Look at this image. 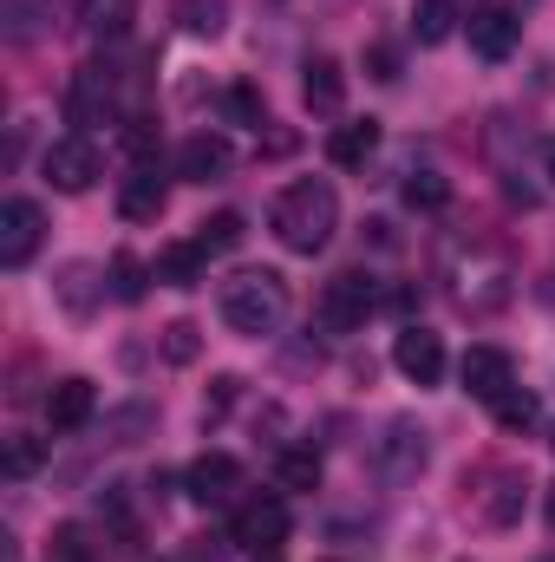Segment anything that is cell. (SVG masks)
Here are the masks:
<instances>
[{
	"label": "cell",
	"mask_w": 555,
	"mask_h": 562,
	"mask_svg": "<svg viewBox=\"0 0 555 562\" xmlns=\"http://www.w3.org/2000/svg\"><path fill=\"white\" fill-rule=\"evenodd\" d=\"M438 276L451 281V301L464 314H497L510 307L517 294V262L497 236H477V229H457L438 243Z\"/></svg>",
	"instance_id": "obj_1"
},
{
	"label": "cell",
	"mask_w": 555,
	"mask_h": 562,
	"mask_svg": "<svg viewBox=\"0 0 555 562\" xmlns=\"http://www.w3.org/2000/svg\"><path fill=\"white\" fill-rule=\"evenodd\" d=\"M269 229H275V243L287 256H320V249L333 243V229H340V196H333V183H327V177L287 183L275 196V210H269Z\"/></svg>",
	"instance_id": "obj_2"
},
{
	"label": "cell",
	"mask_w": 555,
	"mask_h": 562,
	"mask_svg": "<svg viewBox=\"0 0 555 562\" xmlns=\"http://www.w3.org/2000/svg\"><path fill=\"white\" fill-rule=\"evenodd\" d=\"M216 307H223L229 334H242V340H269L281 321H287V281H281L275 269H236V276L223 281Z\"/></svg>",
	"instance_id": "obj_3"
},
{
	"label": "cell",
	"mask_w": 555,
	"mask_h": 562,
	"mask_svg": "<svg viewBox=\"0 0 555 562\" xmlns=\"http://www.w3.org/2000/svg\"><path fill=\"white\" fill-rule=\"evenodd\" d=\"M66 119L79 125V132H92V125H125L132 112H125V99H118V79H112V66H79L72 72V86H66Z\"/></svg>",
	"instance_id": "obj_4"
},
{
	"label": "cell",
	"mask_w": 555,
	"mask_h": 562,
	"mask_svg": "<svg viewBox=\"0 0 555 562\" xmlns=\"http://www.w3.org/2000/svg\"><path fill=\"white\" fill-rule=\"evenodd\" d=\"M373 307H380V281L366 276V269H347V276H333L327 288H320L314 321H320L327 334H360Z\"/></svg>",
	"instance_id": "obj_5"
},
{
	"label": "cell",
	"mask_w": 555,
	"mask_h": 562,
	"mask_svg": "<svg viewBox=\"0 0 555 562\" xmlns=\"http://www.w3.org/2000/svg\"><path fill=\"white\" fill-rule=\"evenodd\" d=\"M46 183L53 190H66V196H86L92 183H99V144L86 138V132H72V138H59V144H46Z\"/></svg>",
	"instance_id": "obj_6"
},
{
	"label": "cell",
	"mask_w": 555,
	"mask_h": 562,
	"mask_svg": "<svg viewBox=\"0 0 555 562\" xmlns=\"http://www.w3.org/2000/svg\"><path fill=\"white\" fill-rule=\"evenodd\" d=\"M39 236H46L39 203L33 196H7L0 203V269H26L33 249H39Z\"/></svg>",
	"instance_id": "obj_7"
},
{
	"label": "cell",
	"mask_w": 555,
	"mask_h": 562,
	"mask_svg": "<svg viewBox=\"0 0 555 562\" xmlns=\"http://www.w3.org/2000/svg\"><path fill=\"white\" fill-rule=\"evenodd\" d=\"M424 458H431V445H424V431H418L412 419H393L386 438L373 445V464H380L386 484H412L418 471H424Z\"/></svg>",
	"instance_id": "obj_8"
},
{
	"label": "cell",
	"mask_w": 555,
	"mask_h": 562,
	"mask_svg": "<svg viewBox=\"0 0 555 562\" xmlns=\"http://www.w3.org/2000/svg\"><path fill=\"white\" fill-rule=\"evenodd\" d=\"M464 33H471V53L497 66V59H510V53H517V40H523V20H517V7L490 0V7H471Z\"/></svg>",
	"instance_id": "obj_9"
},
{
	"label": "cell",
	"mask_w": 555,
	"mask_h": 562,
	"mask_svg": "<svg viewBox=\"0 0 555 562\" xmlns=\"http://www.w3.org/2000/svg\"><path fill=\"white\" fill-rule=\"evenodd\" d=\"M183 491H190L203 510H216V504H236V491H242V464H236L229 451H203V458L183 471Z\"/></svg>",
	"instance_id": "obj_10"
},
{
	"label": "cell",
	"mask_w": 555,
	"mask_h": 562,
	"mask_svg": "<svg viewBox=\"0 0 555 562\" xmlns=\"http://www.w3.org/2000/svg\"><path fill=\"white\" fill-rule=\"evenodd\" d=\"M457 380H464V393H471V400L497 406V400L517 386V367H510V353H503V347H471V353H464V367H457Z\"/></svg>",
	"instance_id": "obj_11"
},
{
	"label": "cell",
	"mask_w": 555,
	"mask_h": 562,
	"mask_svg": "<svg viewBox=\"0 0 555 562\" xmlns=\"http://www.w3.org/2000/svg\"><path fill=\"white\" fill-rule=\"evenodd\" d=\"M229 537H236L242 550H275L281 537H287V504H281V497H249V504H236Z\"/></svg>",
	"instance_id": "obj_12"
},
{
	"label": "cell",
	"mask_w": 555,
	"mask_h": 562,
	"mask_svg": "<svg viewBox=\"0 0 555 562\" xmlns=\"http://www.w3.org/2000/svg\"><path fill=\"white\" fill-rule=\"evenodd\" d=\"M393 367H399L412 386H438V380H444V340H438L431 327H406V334L393 340Z\"/></svg>",
	"instance_id": "obj_13"
},
{
	"label": "cell",
	"mask_w": 555,
	"mask_h": 562,
	"mask_svg": "<svg viewBox=\"0 0 555 562\" xmlns=\"http://www.w3.org/2000/svg\"><path fill=\"white\" fill-rule=\"evenodd\" d=\"M229 164H236V144L216 138V132H196V138L177 144V177L183 183H216V177H229Z\"/></svg>",
	"instance_id": "obj_14"
},
{
	"label": "cell",
	"mask_w": 555,
	"mask_h": 562,
	"mask_svg": "<svg viewBox=\"0 0 555 562\" xmlns=\"http://www.w3.org/2000/svg\"><path fill=\"white\" fill-rule=\"evenodd\" d=\"M163 203H170V190H163L157 164H132V177L118 183V216H125V223H157Z\"/></svg>",
	"instance_id": "obj_15"
},
{
	"label": "cell",
	"mask_w": 555,
	"mask_h": 562,
	"mask_svg": "<svg viewBox=\"0 0 555 562\" xmlns=\"http://www.w3.org/2000/svg\"><path fill=\"white\" fill-rule=\"evenodd\" d=\"M92 413H99V386H92V380H79V373H72V380H59V386L46 393V425H53V431H79Z\"/></svg>",
	"instance_id": "obj_16"
},
{
	"label": "cell",
	"mask_w": 555,
	"mask_h": 562,
	"mask_svg": "<svg viewBox=\"0 0 555 562\" xmlns=\"http://www.w3.org/2000/svg\"><path fill=\"white\" fill-rule=\"evenodd\" d=\"M301 99H307V112H340V99H347V72H340V59L314 53V59H307V79H301Z\"/></svg>",
	"instance_id": "obj_17"
},
{
	"label": "cell",
	"mask_w": 555,
	"mask_h": 562,
	"mask_svg": "<svg viewBox=\"0 0 555 562\" xmlns=\"http://www.w3.org/2000/svg\"><path fill=\"white\" fill-rule=\"evenodd\" d=\"M484 484H490V491L477 497V510H484V524H517V517H523V491H530V484H523L517 471H490Z\"/></svg>",
	"instance_id": "obj_18"
},
{
	"label": "cell",
	"mask_w": 555,
	"mask_h": 562,
	"mask_svg": "<svg viewBox=\"0 0 555 562\" xmlns=\"http://www.w3.org/2000/svg\"><path fill=\"white\" fill-rule=\"evenodd\" d=\"M380 150V125L373 119H353V125H333V138H327V157L340 164V170H360L366 157Z\"/></svg>",
	"instance_id": "obj_19"
},
{
	"label": "cell",
	"mask_w": 555,
	"mask_h": 562,
	"mask_svg": "<svg viewBox=\"0 0 555 562\" xmlns=\"http://www.w3.org/2000/svg\"><path fill=\"white\" fill-rule=\"evenodd\" d=\"M457 20H471V13H464V0H418V7H412L418 46H438V40H451V26H457Z\"/></svg>",
	"instance_id": "obj_20"
},
{
	"label": "cell",
	"mask_w": 555,
	"mask_h": 562,
	"mask_svg": "<svg viewBox=\"0 0 555 562\" xmlns=\"http://www.w3.org/2000/svg\"><path fill=\"white\" fill-rule=\"evenodd\" d=\"M203 276H209V256H203L196 243H170V249L157 256V281H170V288H196Z\"/></svg>",
	"instance_id": "obj_21"
},
{
	"label": "cell",
	"mask_w": 555,
	"mask_h": 562,
	"mask_svg": "<svg viewBox=\"0 0 555 562\" xmlns=\"http://www.w3.org/2000/svg\"><path fill=\"white\" fill-rule=\"evenodd\" d=\"M242 236H249V223H242L236 210H216V216H203V223H196V236H190V243H196L203 256H229Z\"/></svg>",
	"instance_id": "obj_22"
},
{
	"label": "cell",
	"mask_w": 555,
	"mask_h": 562,
	"mask_svg": "<svg viewBox=\"0 0 555 562\" xmlns=\"http://www.w3.org/2000/svg\"><path fill=\"white\" fill-rule=\"evenodd\" d=\"M0 20H7V40H13V46H26V40H39V33H46L53 0H0Z\"/></svg>",
	"instance_id": "obj_23"
},
{
	"label": "cell",
	"mask_w": 555,
	"mask_h": 562,
	"mask_svg": "<svg viewBox=\"0 0 555 562\" xmlns=\"http://www.w3.org/2000/svg\"><path fill=\"white\" fill-rule=\"evenodd\" d=\"M275 484L281 491H320V451L287 445V451L275 458Z\"/></svg>",
	"instance_id": "obj_24"
},
{
	"label": "cell",
	"mask_w": 555,
	"mask_h": 562,
	"mask_svg": "<svg viewBox=\"0 0 555 562\" xmlns=\"http://www.w3.org/2000/svg\"><path fill=\"white\" fill-rule=\"evenodd\" d=\"M177 26L196 40H216L229 26V0H177Z\"/></svg>",
	"instance_id": "obj_25"
},
{
	"label": "cell",
	"mask_w": 555,
	"mask_h": 562,
	"mask_svg": "<svg viewBox=\"0 0 555 562\" xmlns=\"http://www.w3.org/2000/svg\"><path fill=\"white\" fill-rule=\"evenodd\" d=\"M99 288H105V281H99V269H92V262H72V269L59 276V301H66L72 314H92Z\"/></svg>",
	"instance_id": "obj_26"
},
{
	"label": "cell",
	"mask_w": 555,
	"mask_h": 562,
	"mask_svg": "<svg viewBox=\"0 0 555 562\" xmlns=\"http://www.w3.org/2000/svg\"><path fill=\"white\" fill-rule=\"evenodd\" d=\"M406 203H412V210H444V203H451V183H444L438 170H412V177H406Z\"/></svg>",
	"instance_id": "obj_27"
},
{
	"label": "cell",
	"mask_w": 555,
	"mask_h": 562,
	"mask_svg": "<svg viewBox=\"0 0 555 562\" xmlns=\"http://www.w3.org/2000/svg\"><path fill=\"white\" fill-rule=\"evenodd\" d=\"M490 413H497V425H503V431H530V425H536V393L510 386V393H503V400H497Z\"/></svg>",
	"instance_id": "obj_28"
},
{
	"label": "cell",
	"mask_w": 555,
	"mask_h": 562,
	"mask_svg": "<svg viewBox=\"0 0 555 562\" xmlns=\"http://www.w3.org/2000/svg\"><path fill=\"white\" fill-rule=\"evenodd\" d=\"M157 276V269H144L138 256H112V294L118 301H144V281Z\"/></svg>",
	"instance_id": "obj_29"
},
{
	"label": "cell",
	"mask_w": 555,
	"mask_h": 562,
	"mask_svg": "<svg viewBox=\"0 0 555 562\" xmlns=\"http://www.w3.org/2000/svg\"><path fill=\"white\" fill-rule=\"evenodd\" d=\"M196 353H203V334H196L190 321H170V327H163V360H170V367H190Z\"/></svg>",
	"instance_id": "obj_30"
},
{
	"label": "cell",
	"mask_w": 555,
	"mask_h": 562,
	"mask_svg": "<svg viewBox=\"0 0 555 562\" xmlns=\"http://www.w3.org/2000/svg\"><path fill=\"white\" fill-rule=\"evenodd\" d=\"M39 458H46V445H39V438H26V431H13V438H7V477H33V471H39Z\"/></svg>",
	"instance_id": "obj_31"
},
{
	"label": "cell",
	"mask_w": 555,
	"mask_h": 562,
	"mask_svg": "<svg viewBox=\"0 0 555 562\" xmlns=\"http://www.w3.org/2000/svg\"><path fill=\"white\" fill-rule=\"evenodd\" d=\"M125 150H132V164H157V119L132 112L125 119Z\"/></svg>",
	"instance_id": "obj_32"
},
{
	"label": "cell",
	"mask_w": 555,
	"mask_h": 562,
	"mask_svg": "<svg viewBox=\"0 0 555 562\" xmlns=\"http://www.w3.org/2000/svg\"><path fill=\"white\" fill-rule=\"evenodd\" d=\"M223 112H229L236 125H262V92H256V86H229V92H223Z\"/></svg>",
	"instance_id": "obj_33"
},
{
	"label": "cell",
	"mask_w": 555,
	"mask_h": 562,
	"mask_svg": "<svg viewBox=\"0 0 555 562\" xmlns=\"http://www.w3.org/2000/svg\"><path fill=\"white\" fill-rule=\"evenodd\" d=\"M366 72L373 79H399V53L393 46H366Z\"/></svg>",
	"instance_id": "obj_34"
},
{
	"label": "cell",
	"mask_w": 555,
	"mask_h": 562,
	"mask_svg": "<svg viewBox=\"0 0 555 562\" xmlns=\"http://www.w3.org/2000/svg\"><path fill=\"white\" fill-rule=\"evenodd\" d=\"M236 386H242V380H216V393L203 400V419H223V413L236 406Z\"/></svg>",
	"instance_id": "obj_35"
},
{
	"label": "cell",
	"mask_w": 555,
	"mask_h": 562,
	"mask_svg": "<svg viewBox=\"0 0 555 562\" xmlns=\"http://www.w3.org/2000/svg\"><path fill=\"white\" fill-rule=\"evenodd\" d=\"M281 7H294V13H320V7H333V0H281Z\"/></svg>",
	"instance_id": "obj_36"
},
{
	"label": "cell",
	"mask_w": 555,
	"mask_h": 562,
	"mask_svg": "<svg viewBox=\"0 0 555 562\" xmlns=\"http://www.w3.org/2000/svg\"><path fill=\"white\" fill-rule=\"evenodd\" d=\"M543 170H550V177H555V138L543 144Z\"/></svg>",
	"instance_id": "obj_37"
},
{
	"label": "cell",
	"mask_w": 555,
	"mask_h": 562,
	"mask_svg": "<svg viewBox=\"0 0 555 562\" xmlns=\"http://www.w3.org/2000/svg\"><path fill=\"white\" fill-rule=\"evenodd\" d=\"M543 510H550V530H555V484H550V497H543Z\"/></svg>",
	"instance_id": "obj_38"
},
{
	"label": "cell",
	"mask_w": 555,
	"mask_h": 562,
	"mask_svg": "<svg viewBox=\"0 0 555 562\" xmlns=\"http://www.w3.org/2000/svg\"><path fill=\"white\" fill-rule=\"evenodd\" d=\"M550 451H555V431H550Z\"/></svg>",
	"instance_id": "obj_39"
},
{
	"label": "cell",
	"mask_w": 555,
	"mask_h": 562,
	"mask_svg": "<svg viewBox=\"0 0 555 562\" xmlns=\"http://www.w3.org/2000/svg\"><path fill=\"white\" fill-rule=\"evenodd\" d=\"M262 562H275V557H262Z\"/></svg>",
	"instance_id": "obj_40"
},
{
	"label": "cell",
	"mask_w": 555,
	"mask_h": 562,
	"mask_svg": "<svg viewBox=\"0 0 555 562\" xmlns=\"http://www.w3.org/2000/svg\"><path fill=\"white\" fill-rule=\"evenodd\" d=\"M543 562H555V557H543Z\"/></svg>",
	"instance_id": "obj_41"
}]
</instances>
